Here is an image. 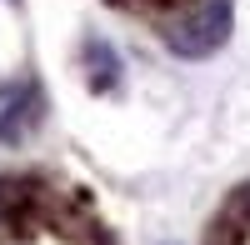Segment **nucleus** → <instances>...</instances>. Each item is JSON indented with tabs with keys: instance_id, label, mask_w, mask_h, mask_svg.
Here are the masks:
<instances>
[{
	"instance_id": "f257e3e1",
	"label": "nucleus",
	"mask_w": 250,
	"mask_h": 245,
	"mask_svg": "<svg viewBox=\"0 0 250 245\" xmlns=\"http://www.w3.org/2000/svg\"><path fill=\"white\" fill-rule=\"evenodd\" d=\"M225 25H230V0H205L200 15H190L180 30H170V45L180 55H205L225 40Z\"/></svg>"
},
{
	"instance_id": "f03ea898",
	"label": "nucleus",
	"mask_w": 250,
	"mask_h": 245,
	"mask_svg": "<svg viewBox=\"0 0 250 245\" xmlns=\"http://www.w3.org/2000/svg\"><path fill=\"white\" fill-rule=\"evenodd\" d=\"M25 120H30V90L25 85H10L5 95H0V140H15L25 135Z\"/></svg>"
}]
</instances>
